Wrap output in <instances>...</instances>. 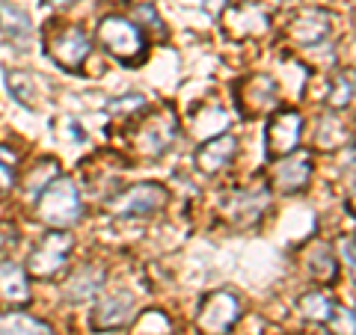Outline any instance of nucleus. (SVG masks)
<instances>
[{
  "label": "nucleus",
  "instance_id": "10",
  "mask_svg": "<svg viewBox=\"0 0 356 335\" xmlns=\"http://www.w3.org/2000/svg\"><path fill=\"white\" fill-rule=\"evenodd\" d=\"M238 104L243 113L259 116V113H270L276 107V83L267 74H252L247 81H241L238 86Z\"/></svg>",
  "mask_w": 356,
  "mask_h": 335
},
{
  "label": "nucleus",
  "instance_id": "11",
  "mask_svg": "<svg viewBox=\"0 0 356 335\" xmlns=\"http://www.w3.org/2000/svg\"><path fill=\"white\" fill-rule=\"evenodd\" d=\"M309 178H312V154L309 152H294V154H288V158H282L280 163H276L273 187L285 196H294L309 184Z\"/></svg>",
  "mask_w": 356,
  "mask_h": 335
},
{
  "label": "nucleus",
  "instance_id": "5",
  "mask_svg": "<svg viewBox=\"0 0 356 335\" xmlns=\"http://www.w3.org/2000/svg\"><path fill=\"white\" fill-rule=\"evenodd\" d=\"M170 202V193H166L163 184H154V181H140L128 187L125 193H119L116 199H110V211L116 217H125V220H140V217H152L158 211L166 208Z\"/></svg>",
  "mask_w": 356,
  "mask_h": 335
},
{
  "label": "nucleus",
  "instance_id": "24",
  "mask_svg": "<svg viewBox=\"0 0 356 335\" xmlns=\"http://www.w3.org/2000/svg\"><path fill=\"white\" fill-rule=\"evenodd\" d=\"M15 184V152L0 146V196L9 193Z\"/></svg>",
  "mask_w": 356,
  "mask_h": 335
},
{
  "label": "nucleus",
  "instance_id": "12",
  "mask_svg": "<svg viewBox=\"0 0 356 335\" xmlns=\"http://www.w3.org/2000/svg\"><path fill=\"white\" fill-rule=\"evenodd\" d=\"M288 33H291V39L297 44L315 48V44H321L332 33V15L327 9H303V13H297V18L291 21Z\"/></svg>",
  "mask_w": 356,
  "mask_h": 335
},
{
  "label": "nucleus",
  "instance_id": "15",
  "mask_svg": "<svg viewBox=\"0 0 356 335\" xmlns=\"http://www.w3.org/2000/svg\"><path fill=\"white\" fill-rule=\"evenodd\" d=\"M267 205H270V193H267V190H238V193L232 196L222 208H226V214L232 220H238V222H255V220L264 214Z\"/></svg>",
  "mask_w": 356,
  "mask_h": 335
},
{
  "label": "nucleus",
  "instance_id": "7",
  "mask_svg": "<svg viewBox=\"0 0 356 335\" xmlns=\"http://www.w3.org/2000/svg\"><path fill=\"white\" fill-rule=\"evenodd\" d=\"M89 51H92V42H89L83 27H63L60 33H54L48 39V54L51 60L65 72H81L83 63L89 60Z\"/></svg>",
  "mask_w": 356,
  "mask_h": 335
},
{
  "label": "nucleus",
  "instance_id": "27",
  "mask_svg": "<svg viewBox=\"0 0 356 335\" xmlns=\"http://www.w3.org/2000/svg\"><path fill=\"white\" fill-rule=\"evenodd\" d=\"M199 6H202L208 15H220V9L226 6V0H199Z\"/></svg>",
  "mask_w": 356,
  "mask_h": 335
},
{
  "label": "nucleus",
  "instance_id": "22",
  "mask_svg": "<svg viewBox=\"0 0 356 335\" xmlns=\"http://www.w3.org/2000/svg\"><path fill=\"white\" fill-rule=\"evenodd\" d=\"M54 178H57V161H54V158H44L39 163H33V170L24 178V193L33 199V202H36V196L54 181Z\"/></svg>",
  "mask_w": 356,
  "mask_h": 335
},
{
  "label": "nucleus",
  "instance_id": "8",
  "mask_svg": "<svg viewBox=\"0 0 356 335\" xmlns=\"http://www.w3.org/2000/svg\"><path fill=\"white\" fill-rule=\"evenodd\" d=\"M175 119L170 110H163V113H154L152 119H146L143 125L137 128V133H134V142H137V149L143 154H149V158H161V154L172 146L175 140Z\"/></svg>",
  "mask_w": 356,
  "mask_h": 335
},
{
  "label": "nucleus",
  "instance_id": "20",
  "mask_svg": "<svg viewBox=\"0 0 356 335\" xmlns=\"http://www.w3.org/2000/svg\"><path fill=\"white\" fill-rule=\"evenodd\" d=\"M297 309H300V315H303L306 320L312 323H327L330 315H332V309H336V300H332L327 291H309L297 300Z\"/></svg>",
  "mask_w": 356,
  "mask_h": 335
},
{
  "label": "nucleus",
  "instance_id": "19",
  "mask_svg": "<svg viewBox=\"0 0 356 335\" xmlns=\"http://www.w3.org/2000/svg\"><path fill=\"white\" fill-rule=\"evenodd\" d=\"M0 335H51L48 323L24 315V311H3L0 315Z\"/></svg>",
  "mask_w": 356,
  "mask_h": 335
},
{
  "label": "nucleus",
  "instance_id": "28",
  "mask_svg": "<svg viewBox=\"0 0 356 335\" xmlns=\"http://www.w3.org/2000/svg\"><path fill=\"white\" fill-rule=\"evenodd\" d=\"M44 6H72V0H44Z\"/></svg>",
  "mask_w": 356,
  "mask_h": 335
},
{
  "label": "nucleus",
  "instance_id": "18",
  "mask_svg": "<svg viewBox=\"0 0 356 335\" xmlns=\"http://www.w3.org/2000/svg\"><path fill=\"white\" fill-rule=\"evenodd\" d=\"M306 270H309V276L315 279V282L330 285L332 279L339 276V261H336V255H332L330 247L318 243V247H312L309 255H306Z\"/></svg>",
  "mask_w": 356,
  "mask_h": 335
},
{
  "label": "nucleus",
  "instance_id": "29",
  "mask_svg": "<svg viewBox=\"0 0 356 335\" xmlns=\"http://www.w3.org/2000/svg\"><path fill=\"white\" fill-rule=\"evenodd\" d=\"M113 3H125V0H113Z\"/></svg>",
  "mask_w": 356,
  "mask_h": 335
},
{
  "label": "nucleus",
  "instance_id": "16",
  "mask_svg": "<svg viewBox=\"0 0 356 335\" xmlns=\"http://www.w3.org/2000/svg\"><path fill=\"white\" fill-rule=\"evenodd\" d=\"M104 282H107L104 267H98V264H83L81 270H74V276L69 279V282H65V297H69L72 303H83V300L95 297L98 291H102Z\"/></svg>",
  "mask_w": 356,
  "mask_h": 335
},
{
  "label": "nucleus",
  "instance_id": "21",
  "mask_svg": "<svg viewBox=\"0 0 356 335\" xmlns=\"http://www.w3.org/2000/svg\"><path fill=\"white\" fill-rule=\"evenodd\" d=\"M6 89L9 95L15 98L21 107H36V81L27 74V72H18V69H6Z\"/></svg>",
  "mask_w": 356,
  "mask_h": 335
},
{
  "label": "nucleus",
  "instance_id": "3",
  "mask_svg": "<svg viewBox=\"0 0 356 335\" xmlns=\"http://www.w3.org/2000/svg\"><path fill=\"white\" fill-rule=\"evenodd\" d=\"M241 315H243L241 297L235 291L220 288V291H211L202 297L199 315H196V327L202 335H229L238 327Z\"/></svg>",
  "mask_w": 356,
  "mask_h": 335
},
{
  "label": "nucleus",
  "instance_id": "23",
  "mask_svg": "<svg viewBox=\"0 0 356 335\" xmlns=\"http://www.w3.org/2000/svg\"><path fill=\"white\" fill-rule=\"evenodd\" d=\"M350 98H353V81H350V74H336V77H332L330 92H327V104L332 110H344V107H350Z\"/></svg>",
  "mask_w": 356,
  "mask_h": 335
},
{
  "label": "nucleus",
  "instance_id": "13",
  "mask_svg": "<svg viewBox=\"0 0 356 335\" xmlns=\"http://www.w3.org/2000/svg\"><path fill=\"white\" fill-rule=\"evenodd\" d=\"M235 154H238V140L232 137V133H217V137H211L199 146L196 166L205 175H217L235 161Z\"/></svg>",
  "mask_w": 356,
  "mask_h": 335
},
{
  "label": "nucleus",
  "instance_id": "26",
  "mask_svg": "<svg viewBox=\"0 0 356 335\" xmlns=\"http://www.w3.org/2000/svg\"><path fill=\"white\" fill-rule=\"evenodd\" d=\"M339 255H341L344 267L353 273V238H339Z\"/></svg>",
  "mask_w": 356,
  "mask_h": 335
},
{
  "label": "nucleus",
  "instance_id": "9",
  "mask_svg": "<svg viewBox=\"0 0 356 335\" xmlns=\"http://www.w3.org/2000/svg\"><path fill=\"white\" fill-rule=\"evenodd\" d=\"M92 327L95 329H125L134 320V297L125 288H116V291L104 294L98 300V306L92 309Z\"/></svg>",
  "mask_w": 356,
  "mask_h": 335
},
{
  "label": "nucleus",
  "instance_id": "2",
  "mask_svg": "<svg viewBox=\"0 0 356 335\" xmlns=\"http://www.w3.org/2000/svg\"><path fill=\"white\" fill-rule=\"evenodd\" d=\"M98 42L110 57L128 65L146 60V33L128 15H104L102 24H98Z\"/></svg>",
  "mask_w": 356,
  "mask_h": 335
},
{
  "label": "nucleus",
  "instance_id": "25",
  "mask_svg": "<svg viewBox=\"0 0 356 335\" xmlns=\"http://www.w3.org/2000/svg\"><path fill=\"white\" fill-rule=\"evenodd\" d=\"M327 327H330V335H353V329H356L353 327V311L336 306L330 320H327Z\"/></svg>",
  "mask_w": 356,
  "mask_h": 335
},
{
  "label": "nucleus",
  "instance_id": "6",
  "mask_svg": "<svg viewBox=\"0 0 356 335\" xmlns=\"http://www.w3.org/2000/svg\"><path fill=\"white\" fill-rule=\"evenodd\" d=\"M303 137V116L297 110H280L267 122L264 131V146H267V158L270 161H282L288 154H294Z\"/></svg>",
  "mask_w": 356,
  "mask_h": 335
},
{
  "label": "nucleus",
  "instance_id": "4",
  "mask_svg": "<svg viewBox=\"0 0 356 335\" xmlns=\"http://www.w3.org/2000/svg\"><path fill=\"white\" fill-rule=\"evenodd\" d=\"M74 240L69 231L63 229H51L48 234H42V240L33 247L30 252V273L36 279H54L60 270H65V264L72 259Z\"/></svg>",
  "mask_w": 356,
  "mask_h": 335
},
{
  "label": "nucleus",
  "instance_id": "17",
  "mask_svg": "<svg viewBox=\"0 0 356 335\" xmlns=\"http://www.w3.org/2000/svg\"><path fill=\"white\" fill-rule=\"evenodd\" d=\"M0 33L6 39H13L18 44L30 42L33 36V21H30V13L24 6L18 3H9V0H0Z\"/></svg>",
  "mask_w": 356,
  "mask_h": 335
},
{
  "label": "nucleus",
  "instance_id": "1",
  "mask_svg": "<svg viewBox=\"0 0 356 335\" xmlns=\"http://www.w3.org/2000/svg\"><path fill=\"white\" fill-rule=\"evenodd\" d=\"M83 217L81 190L69 175H57L54 181L36 196V220L51 229H69Z\"/></svg>",
  "mask_w": 356,
  "mask_h": 335
},
{
  "label": "nucleus",
  "instance_id": "14",
  "mask_svg": "<svg viewBox=\"0 0 356 335\" xmlns=\"http://www.w3.org/2000/svg\"><path fill=\"white\" fill-rule=\"evenodd\" d=\"M30 303V282L24 267L15 261H0V306L3 309H18Z\"/></svg>",
  "mask_w": 356,
  "mask_h": 335
}]
</instances>
